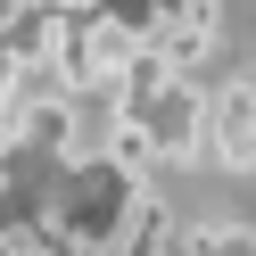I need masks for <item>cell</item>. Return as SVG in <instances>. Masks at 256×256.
<instances>
[{
  "instance_id": "1",
  "label": "cell",
  "mask_w": 256,
  "mask_h": 256,
  "mask_svg": "<svg viewBox=\"0 0 256 256\" xmlns=\"http://www.w3.org/2000/svg\"><path fill=\"white\" fill-rule=\"evenodd\" d=\"M132 124H149V140H157V157L166 166H182L190 149H206V91L190 83V74H174L157 100H140V108H124Z\"/></svg>"
},
{
  "instance_id": "2",
  "label": "cell",
  "mask_w": 256,
  "mask_h": 256,
  "mask_svg": "<svg viewBox=\"0 0 256 256\" xmlns=\"http://www.w3.org/2000/svg\"><path fill=\"white\" fill-rule=\"evenodd\" d=\"M206 149H215L223 174H256V83L248 74L206 91Z\"/></svg>"
},
{
  "instance_id": "3",
  "label": "cell",
  "mask_w": 256,
  "mask_h": 256,
  "mask_svg": "<svg viewBox=\"0 0 256 256\" xmlns=\"http://www.w3.org/2000/svg\"><path fill=\"white\" fill-rule=\"evenodd\" d=\"M198 256H256V223H198Z\"/></svg>"
}]
</instances>
